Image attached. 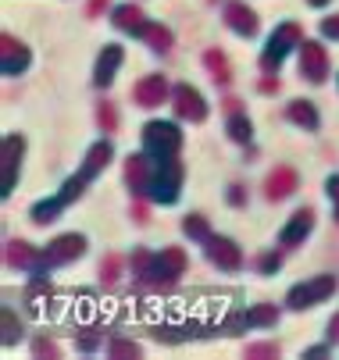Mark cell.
<instances>
[{
  "label": "cell",
  "instance_id": "obj_1",
  "mask_svg": "<svg viewBox=\"0 0 339 360\" xmlns=\"http://www.w3.org/2000/svg\"><path fill=\"white\" fill-rule=\"evenodd\" d=\"M182 146V132L175 122H151L143 129V150H147V158L154 161H165V158H175Z\"/></svg>",
  "mask_w": 339,
  "mask_h": 360
},
{
  "label": "cell",
  "instance_id": "obj_2",
  "mask_svg": "<svg viewBox=\"0 0 339 360\" xmlns=\"http://www.w3.org/2000/svg\"><path fill=\"white\" fill-rule=\"evenodd\" d=\"M304 43V32H300V25L297 22H282L271 36H268V46H264V54H261V68L264 72H279V65L286 61V54L293 46H300Z\"/></svg>",
  "mask_w": 339,
  "mask_h": 360
},
{
  "label": "cell",
  "instance_id": "obj_3",
  "mask_svg": "<svg viewBox=\"0 0 339 360\" xmlns=\"http://www.w3.org/2000/svg\"><path fill=\"white\" fill-rule=\"evenodd\" d=\"M82 253H86V236H75V232L58 236L51 246L39 253V261H36V271H32V275H43V271L58 268V264H72L75 257H82Z\"/></svg>",
  "mask_w": 339,
  "mask_h": 360
},
{
  "label": "cell",
  "instance_id": "obj_4",
  "mask_svg": "<svg viewBox=\"0 0 339 360\" xmlns=\"http://www.w3.org/2000/svg\"><path fill=\"white\" fill-rule=\"evenodd\" d=\"M186 253L179 246H165L161 253H154V261H151V271L143 275V282H151V285H172L179 275H186Z\"/></svg>",
  "mask_w": 339,
  "mask_h": 360
},
{
  "label": "cell",
  "instance_id": "obj_5",
  "mask_svg": "<svg viewBox=\"0 0 339 360\" xmlns=\"http://www.w3.org/2000/svg\"><path fill=\"white\" fill-rule=\"evenodd\" d=\"M179 189H182V165L175 158H165L154 165V175H151V196L158 203H175L179 200Z\"/></svg>",
  "mask_w": 339,
  "mask_h": 360
},
{
  "label": "cell",
  "instance_id": "obj_6",
  "mask_svg": "<svg viewBox=\"0 0 339 360\" xmlns=\"http://www.w3.org/2000/svg\"><path fill=\"white\" fill-rule=\"evenodd\" d=\"M332 292H335V278L332 275H318V278H307V282L289 289V307H293V311H304V307H314V303L328 300Z\"/></svg>",
  "mask_w": 339,
  "mask_h": 360
},
{
  "label": "cell",
  "instance_id": "obj_7",
  "mask_svg": "<svg viewBox=\"0 0 339 360\" xmlns=\"http://www.w3.org/2000/svg\"><path fill=\"white\" fill-rule=\"evenodd\" d=\"M172 100H175V115L179 118H186V122H204L207 118V104H204L200 89H193L189 82H179L172 89Z\"/></svg>",
  "mask_w": 339,
  "mask_h": 360
},
{
  "label": "cell",
  "instance_id": "obj_8",
  "mask_svg": "<svg viewBox=\"0 0 339 360\" xmlns=\"http://www.w3.org/2000/svg\"><path fill=\"white\" fill-rule=\"evenodd\" d=\"M300 75L307 79V82H325V75H328V54H325V46L321 43H314V39H304L300 43Z\"/></svg>",
  "mask_w": 339,
  "mask_h": 360
},
{
  "label": "cell",
  "instance_id": "obj_9",
  "mask_svg": "<svg viewBox=\"0 0 339 360\" xmlns=\"http://www.w3.org/2000/svg\"><path fill=\"white\" fill-rule=\"evenodd\" d=\"M207 257H211V264L222 268V271H239L243 268V253H239V246L225 236H211L207 239Z\"/></svg>",
  "mask_w": 339,
  "mask_h": 360
},
{
  "label": "cell",
  "instance_id": "obj_10",
  "mask_svg": "<svg viewBox=\"0 0 339 360\" xmlns=\"http://www.w3.org/2000/svg\"><path fill=\"white\" fill-rule=\"evenodd\" d=\"M0 43H4V46H0V68H4V75H22L29 68V61H32L29 46L18 43L15 36H4Z\"/></svg>",
  "mask_w": 339,
  "mask_h": 360
},
{
  "label": "cell",
  "instance_id": "obj_11",
  "mask_svg": "<svg viewBox=\"0 0 339 360\" xmlns=\"http://www.w3.org/2000/svg\"><path fill=\"white\" fill-rule=\"evenodd\" d=\"M165 96H168L165 75H147V79H139L132 86V100L139 108H158V104H165Z\"/></svg>",
  "mask_w": 339,
  "mask_h": 360
},
{
  "label": "cell",
  "instance_id": "obj_12",
  "mask_svg": "<svg viewBox=\"0 0 339 360\" xmlns=\"http://www.w3.org/2000/svg\"><path fill=\"white\" fill-rule=\"evenodd\" d=\"M122 61H125V50H122L118 43H108V46L101 50V58H96V75H93V82H96V86H111L115 75H118V68H122Z\"/></svg>",
  "mask_w": 339,
  "mask_h": 360
},
{
  "label": "cell",
  "instance_id": "obj_13",
  "mask_svg": "<svg viewBox=\"0 0 339 360\" xmlns=\"http://www.w3.org/2000/svg\"><path fill=\"white\" fill-rule=\"evenodd\" d=\"M225 25L236 32V36H257V15L247 8V4H239V0H232V4L225 8Z\"/></svg>",
  "mask_w": 339,
  "mask_h": 360
},
{
  "label": "cell",
  "instance_id": "obj_14",
  "mask_svg": "<svg viewBox=\"0 0 339 360\" xmlns=\"http://www.w3.org/2000/svg\"><path fill=\"white\" fill-rule=\"evenodd\" d=\"M22 150H25V139L22 136H4V189L0 193H11L15 189V175H18V165H22Z\"/></svg>",
  "mask_w": 339,
  "mask_h": 360
},
{
  "label": "cell",
  "instance_id": "obj_15",
  "mask_svg": "<svg viewBox=\"0 0 339 360\" xmlns=\"http://www.w3.org/2000/svg\"><path fill=\"white\" fill-rule=\"evenodd\" d=\"M311 229H314V211L304 207V211H297L293 218H289V225L282 229L279 243H282V246H297V243H304V239L311 236Z\"/></svg>",
  "mask_w": 339,
  "mask_h": 360
},
{
  "label": "cell",
  "instance_id": "obj_16",
  "mask_svg": "<svg viewBox=\"0 0 339 360\" xmlns=\"http://www.w3.org/2000/svg\"><path fill=\"white\" fill-rule=\"evenodd\" d=\"M111 22H115V29H122V32H132V36H143L147 32V15H143L136 4H118L115 8V15H111Z\"/></svg>",
  "mask_w": 339,
  "mask_h": 360
},
{
  "label": "cell",
  "instance_id": "obj_17",
  "mask_svg": "<svg viewBox=\"0 0 339 360\" xmlns=\"http://www.w3.org/2000/svg\"><path fill=\"white\" fill-rule=\"evenodd\" d=\"M264 189H268V200H286L289 193L297 189V172L289 168V165H279V168L268 175Z\"/></svg>",
  "mask_w": 339,
  "mask_h": 360
},
{
  "label": "cell",
  "instance_id": "obj_18",
  "mask_svg": "<svg viewBox=\"0 0 339 360\" xmlns=\"http://www.w3.org/2000/svg\"><path fill=\"white\" fill-rule=\"evenodd\" d=\"M111 153H115V150H111V143H108V139L93 143V146H89V153H86V165H82V172H79V175H82V179L101 175V172L111 165Z\"/></svg>",
  "mask_w": 339,
  "mask_h": 360
},
{
  "label": "cell",
  "instance_id": "obj_19",
  "mask_svg": "<svg viewBox=\"0 0 339 360\" xmlns=\"http://www.w3.org/2000/svg\"><path fill=\"white\" fill-rule=\"evenodd\" d=\"M151 175H154V168L147 165V158H129L125 161V182L136 193H147L151 189Z\"/></svg>",
  "mask_w": 339,
  "mask_h": 360
},
{
  "label": "cell",
  "instance_id": "obj_20",
  "mask_svg": "<svg viewBox=\"0 0 339 360\" xmlns=\"http://www.w3.org/2000/svg\"><path fill=\"white\" fill-rule=\"evenodd\" d=\"M289 122L300 125V129H307V132H314V129L321 125V118H318V111H314L311 100H293V104H289Z\"/></svg>",
  "mask_w": 339,
  "mask_h": 360
},
{
  "label": "cell",
  "instance_id": "obj_21",
  "mask_svg": "<svg viewBox=\"0 0 339 360\" xmlns=\"http://www.w3.org/2000/svg\"><path fill=\"white\" fill-rule=\"evenodd\" d=\"M68 203L61 200V196H51V200H39L36 207H32V221L36 225H46V221H54L58 218V211H65Z\"/></svg>",
  "mask_w": 339,
  "mask_h": 360
},
{
  "label": "cell",
  "instance_id": "obj_22",
  "mask_svg": "<svg viewBox=\"0 0 339 360\" xmlns=\"http://www.w3.org/2000/svg\"><path fill=\"white\" fill-rule=\"evenodd\" d=\"M8 261L15 268H25V271H36V261H39V253L29 250V243H11L8 246Z\"/></svg>",
  "mask_w": 339,
  "mask_h": 360
},
{
  "label": "cell",
  "instance_id": "obj_23",
  "mask_svg": "<svg viewBox=\"0 0 339 360\" xmlns=\"http://www.w3.org/2000/svg\"><path fill=\"white\" fill-rule=\"evenodd\" d=\"M229 136H232L236 143H250V136H254V125H250V118L232 111V118H229Z\"/></svg>",
  "mask_w": 339,
  "mask_h": 360
},
{
  "label": "cell",
  "instance_id": "obj_24",
  "mask_svg": "<svg viewBox=\"0 0 339 360\" xmlns=\"http://www.w3.org/2000/svg\"><path fill=\"white\" fill-rule=\"evenodd\" d=\"M143 39H147L151 43V50H161V54H165V50L172 46V29H165V25H147V32H143Z\"/></svg>",
  "mask_w": 339,
  "mask_h": 360
},
{
  "label": "cell",
  "instance_id": "obj_25",
  "mask_svg": "<svg viewBox=\"0 0 339 360\" xmlns=\"http://www.w3.org/2000/svg\"><path fill=\"white\" fill-rule=\"evenodd\" d=\"M182 232L189 236V239H211V229H207V218L204 214H189L186 221H182Z\"/></svg>",
  "mask_w": 339,
  "mask_h": 360
},
{
  "label": "cell",
  "instance_id": "obj_26",
  "mask_svg": "<svg viewBox=\"0 0 339 360\" xmlns=\"http://www.w3.org/2000/svg\"><path fill=\"white\" fill-rule=\"evenodd\" d=\"M204 65L215 72V79H218V82H229V79H232L229 61H225V54H218V50H207V54H204Z\"/></svg>",
  "mask_w": 339,
  "mask_h": 360
},
{
  "label": "cell",
  "instance_id": "obj_27",
  "mask_svg": "<svg viewBox=\"0 0 339 360\" xmlns=\"http://www.w3.org/2000/svg\"><path fill=\"white\" fill-rule=\"evenodd\" d=\"M15 339H22V325H15V311L4 307V346H11Z\"/></svg>",
  "mask_w": 339,
  "mask_h": 360
},
{
  "label": "cell",
  "instance_id": "obj_28",
  "mask_svg": "<svg viewBox=\"0 0 339 360\" xmlns=\"http://www.w3.org/2000/svg\"><path fill=\"white\" fill-rule=\"evenodd\" d=\"M96 118H101V125H104L108 132H111V129L118 125V115H115V108H111V104H104L101 111H96Z\"/></svg>",
  "mask_w": 339,
  "mask_h": 360
},
{
  "label": "cell",
  "instance_id": "obj_29",
  "mask_svg": "<svg viewBox=\"0 0 339 360\" xmlns=\"http://www.w3.org/2000/svg\"><path fill=\"white\" fill-rule=\"evenodd\" d=\"M325 193H328V200L335 203V218H339V175H328V182H325Z\"/></svg>",
  "mask_w": 339,
  "mask_h": 360
},
{
  "label": "cell",
  "instance_id": "obj_30",
  "mask_svg": "<svg viewBox=\"0 0 339 360\" xmlns=\"http://www.w3.org/2000/svg\"><path fill=\"white\" fill-rule=\"evenodd\" d=\"M139 346L136 342H111V356H136Z\"/></svg>",
  "mask_w": 339,
  "mask_h": 360
},
{
  "label": "cell",
  "instance_id": "obj_31",
  "mask_svg": "<svg viewBox=\"0 0 339 360\" xmlns=\"http://www.w3.org/2000/svg\"><path fill=\"white\" fill-rule=\"evenodd\" d=\"M321 32H325L328 39H339V15H332V18H325V22H321Z\"/></svg>",
  "mask_w": 339,
  "mask_h": 360
},
{
  "label": "cell",
  "instance_id": "obj_32",
  "mask_svg": "<svg viewBox=\"0 0 339 360\" xmlns=\"http://www.w3.org/2000/svg\"><path fill=\"white\" fill-rule=\"evenodd\" d=\"M261 271H264V275L279 271V253H264V257H261Z\"/></svg>",
  "mask_w": 339,
  "mask_h": 360
},
{
  "label": "cell",
  "instance_id": "obj_33",
  "mask_svg": "<svg viewBox=\"0 0 339 360\" xmlns=\"http://www.w3.org/2000/svg\"><path fill=\"white\" fill-rule=\"evenodd\" d=\"M104 278H108V282L118 278V257H108V261H104Z\"/></svg>",
  "mask_w": 339,
  "mask_h": 360
},
{
  "label": "cell",
  "instance_id": "obj_34",
  "mask_svg": "<svg viewBox=\"0 0 339 360\" xmlns=\"http://www.w3.org/2000/svg\"><path fill=\"white\" fill-rule=\"evenodd\" d=\"M36 353H39V356H43V353L58 356V346H54V342H46V339H39V342H36Z\"/></svg>",
  "mask_w": 339,
  "mask_h": 360
},
{
  "label": "cell",
  "instance_id": "obj_35",
  "mask_svg": "<svg viewBox=\"0 0 339 360\" xmlns=\"http://www.w3.org/2000/svg\"><path fill=\"white\" fill-rule=\"evenodd\" d=\"M229 203H236V207L243 203V189H239V186H229Z\"/></svg>",
  "mask_w": 339,
  "mask_h": 360
},
{
  "label": "cell",
  "instance_id": "obj_36",
  "mask_svg": "<svg viewBox=\"0 0 339 360\" xmlns=\"http://www.w3.org/2000/svg\"><path fill=\"white\" fill-rule=\"evenodd\" d=\"M328 339H332V342H339V314L328 321Z\"/></svg>",
  "mask_w": 339,
  "mask_h": 360
},
{
  "label": "cell",
  "instance_id": "obj_37",
  "mask_svg": "<svg viewBox=\"0 0 339 360\" xmlns=\"http://www.w3.org/2000/svg\"><path fill=\"white\" fill-rule=\"evenodd\" d=\"M93 346H96V335H82L79 339V349H93Z\"/></svg>",
  "mask_w": 339,
  "mask_h": 360
},
{
  "label": "cell",
  "instance_id": "obj_38",
  "mask_svg": "<svg viewBox=\"0 0 339 360\" xmlns=\"http://www.w3.org/2000/svg\"><path fill=\"white\" fill-rule=\"evenodd\" d=\"M104 4H108V0H93V8H89V11L96 15V11H101V8H104Z\"/></svg>",
  "mask_w": 339,
  "mask_h": 360
},
{
  "label": "cell",
  "instance_id": "obj_39",
  "mask_svg": "<svg viewBox=\"0 0 339 360\" xmlns=\"http://www.w3.org/2000/svg\"><path fill=\"white\" fill-rule=\"evenodd\" d=\"M307 4H314V8H325V4H328V0H307Z\"/></svg>",
  "mask_w": 339,
  "mask_h": 360
}]
</instances>
